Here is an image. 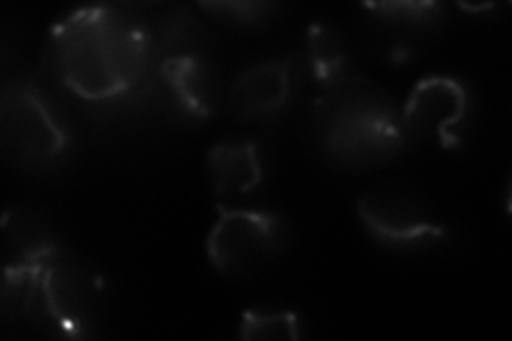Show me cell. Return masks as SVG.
<instances>
[{"label":"cell","mask_w":512,"mask_h":341,"mask_svg":"<svg viewBox=\"0 0 512 341\" xmlns=\"http://www.w3.org/2000/svg\"><path fill=\"white\" fill-rule=\"evenodd\" d=\"M41 69L50 84L96 118L154 103V39L131 5H88L47 30Z\"/></svg>","instance_id":"6da1fadb"},{"label":"cell","mask_w":512,"mask_h":341,"mask_svg":"<svg viewBox=\"0 0 512 341\" xmlns=\"http://www.w3.org/2000/svg\"><path fill=\"white\" fill-rule=\"evenodd\" d=\"M308 126L316 154L335 169L355 173L389 165L410 143L397 101L355 73L318 90Z\"/></svg>","instance_id":"7a4b0ae2"},{"label":"cell","mask_w":512,"mask_h":341,"mask_svg":"<svg viewBox=\"0 0 512 341\" xmlns=\"http://www.w3.org/2000/svg\"><path fill=\"white\" fill-rule=\"evenodd\" d=\"M107 307L103 271L64 248L35 275L13 316L43 335L90 339L101 335Z\"/></svg>","instance_id":"3957f363"},{"label":"cell","mask_w":512,"mask_h":341,"mask_svg":"<svg viewBox=\"0 0 512 341\" xmlns=\"http://www.w3.org/2000/svg\"><path fill=\"white\" fill-rule=\"evenodd\" d=\"M0 145L7 162L28 175H47L69 162L75 133L50 90L32 77H13L0 92Z\"/></svg>","instance_id":"277c9868"},{"label":"cell","mask_w":512,"mask_h":341,"mask_svg":"<svg viewBox=\"0 0 512 341\" xmlns=\"http://www.w3.org/2000/svg\"><path fill=\"white\" fill-rule=\"evenodd\" d=\"M357 218L378 246L397 252L436 248L448 229L427 194L404 180H380L357 199Z\"/></svg>","instance_id":"5b68a950"},{"label":"cell","mask_w":512,"mask_h":341,"mask_svg":"<svg viewBox=\"0 0 512 341\" xmlns=\"http://www.w3.org/2000/svg\"><path fill=\"white\" fill-rule=\"evenodd\" d=\"M284 237V222L276 211L218 205L205 254L220 275L246 278L274 261L284 248Z\"/></svg>","instance_id":"8992f818"},{"label":"cell","mask_w":512,"mask_h":341,"mask_svg":"<svg viewBox=\"0 0 512 341\" xmlns=\"http://www.w3.org/2000/svg\"><path fill=\"white\" fill-rule=\"evenodd\" d=\"M399 111L408 141L438 150H457L470 131L474 96L453 75H427L412 86Z\"/></svg>","instance_id":"52a82bcc"},{"label":"cell","mask_w":512,"mask_h":341,"mask_svg":"<svg viewBox=\"0 0 512 341\" xmlns=\"http://www.w3.org/2000/svg\"><path fill=\"white\" fill-rule=\"evenodd\" d=\"M64 246L52 222L28 205H13L3 218V307L15 314L30 282Z\"/></svg>","instance_id":"ba28073f"},{"label":"cell","mask_w":512,"mask_h":341,"mask_svg":"<svg viewBox=\"0 0 512 341\" xmlns=\"http://www.w3.org/2000/svg\"><path fill=\"white\" fill-rule=\"evenodd\" d=\"M363 32L367 50L389 64L412 62L427 39L440 30L446 7L440 3H365Z\"/></svg>","instance_id":"9c48e42d"},{"label":"cell","mask_w":512,"mask_h":341,"mask_svg":"<svg viewBox=\"0 0 512 341\" xmlns=\"http://www.w3.org/2000/svg\"><path fill=\"white\" fill-rule=\"evenodd\" d=\"M152 92L160 109L186 124L210 122L220 109V77L210 54L158 60Z\"/></svg>","instance_id":"30bf717a"},{"label":"cell","mask_w":512,"mask_h":341,"mask_svg":"<svg viewBox=\"0 0 512 341\" xmlns=\"http://www.w3.org/2000/svg\"><path fill=\"white\" fill-rule=\"evenodd\" d=\"M301 67L293 56L254 62L233 79L227 107L237 122L276 120L293 103Z\"/></svg>","instance_id":"8fae6325"},{"label":"cell","mask_w":512,"mask_h":341,"mask_svg":"<svg viewBox=\"0 0 512 341\" xmlns=\"http://www.w3.org/2000/svg\"><path fill=\"white\" fill-rule=\"evenodd\" d=\"M205 165L220 205L246 197L265 180L263 150L252 139H222L214 143Z\"/></svg>","instance_id":"7c38bea8"},{"label":"cell","mask_w":512,"mask_h":341,"mask_svg":"<svg viewBox=\"0 0 512 341\" xmlns=\"http://www.w3.org/2000/svg\"><path fill=\"white\" fill-rule=\"evenodd\" d=\"M299 67L318 90L352 75V52L344 32L327 20H314L303 32Z\"/></svg>","instance_id":"4fadbf2b"},{"label":"cell","mask_w":512,"mask_h":341,"mask_svg":"<svg viewBox=\"0 0 512 341\" xmlns=\"http://www.w3.org/2000/svg\"><path fill=\"white\" fill-rule=\"evenodd\" d=\"M152 26L156 62L173 56L207 54L210 30L199 20V15L186 5H175L158 15Z\"/></svg>","instance_id":"5bb4252c"},{"label":"cell","mask_w":512,"mask_h":341,"mask_svg":"<svg viewBox=\"0 0 512 341\" xmlns=\"http://www.w3.org/2000/svg\"><path fill=\"white\" fill-rule=\"evenodd\" d=\"M303 320L293 310L250 307L239 320L237 335L242 339H299Z\"/></svg>","instance_id":"9a60e30c"},{"label":"cell","mask_w":512,"mask_h":341,"mask_svg":"<svg viewBox=\"0 0 512 341\" xmlns=\"http://www.w3.org/2000/svg\"><path fill=\"white\" fill-rule=\"evenodd\" d=\"M197 9L207 18L233 28V30H261L282 11L280 3H263V0H235V3H199Z\"/></svg>","instance_id":"2e32d148"}]
</instances>
